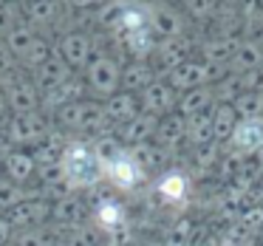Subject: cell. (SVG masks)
Here are the masks:
<instances>
[{
    "label": "cell",
    "instance_id": "25",
    "mask_svg": "<svg viewBox=\"0 0 263 246\" xmlns=\"http://www.w3.org/2000/svg\"><path fill=\"white\" fill-rule=\"evenodd\" d=\"M23 17L29 20L31 29H46V26H54L60 17V6L54 0H31L23 6Z\"/></svg>",
    "mask_w": 263,
    "mask_h": 246
},
{
    "label": "cell",
    "instance_id": "18",
    "mask_svg": "<svg viewBox=\"0 0 263 246\" xmlns=\"http://www.w3.org/2000/svg\"><path fill=\"white\" fill-rule=\"evenodd\" d=\"M105 108V116H108V122H114V125H127L130 119H136L139 113H142V108H139V97L136 93H127V91H116L110 99H105L102 102Z\"/></svg>",
    "mask_w": 263,
    "mask_h": 246
},
{
    "label": "cell",
    "instance_id": "16",
    "mask_svg": "<svg viewBox=\"0 0 263 246\" xmlns=\"http://www.w3.org/2000/svg\"><path fill=\"white\" fill-rule=\"evenodd\" d=\"M156 125H159V119L150 113H139L136 119H130L127 125L119 127V133H116V139L122 142V147L127 144V150L130 147H139V144H147L153 142L156 136Z\"/></svg>",
    "mask_w": 263,
    "mask_h": 246
},
{
    "label": "cell",
    "instance_id": "31",
    "mask_svg": "<svg viewBox=\"0 0 263 246\" xmlns=\"http://www.w3.org/2000/svg\"><path fill=\"white\" fill-rule=\"evenodd\" d=\"M54 54H57V46H54V43L48 40V37H40V34H37L34 40H31L29 51L23 54V60H20V63H23V65H29L31 71H37L40 65H46L48 60L54 57Z\"/></svg>",
    "mask_w": 263,
    "mask_h": 246
},
{
    "label": "cell",
    "instance_id": "33",
    "mask_svg": "<svg viewBox=\"0 0 263 246\" xmlns=\"http://www.w3.org/2000/svg\"><path fill=\"white\" fill-rule=\"evenodd\" d=\"M193 238H195V223L190 218H178L170 229H167L161 246H193Z\"/></svg>",
    "mask_w": 263,
    "mask_h": 246
},
{
    "label": "cell",
    "instance_id": "15",
    "mask_svg": "<svg viewBox=\"0 0 263 246\" xmlns=\"http://www.w3.org/2000/svg\"><path fill=\"white\" fill-rule=\"evenodd\" d=\"M229 147L243 156L263 150V119H240L229 136Z\"/></svg>",
    "mask_w": 263,
    "mask_h": 246
},
{
    "label": "cell",
    "instance_id": "30",
    "mask_svg": "<svg viewBox=\"0 0 263 246\" xmlns=\"http://www.w3.org/2000/svg\"><path fill=\"white\" fill-rule=\"evenodd\" d=\"M238 113H235L232 105H215L212 108V136H215V142H229V136H232V130L238 127Z\"/></svg>",
    "mask_w": 263,
    "mask_h": 246
},
{
    "label": "cell",
    "instance_id": "28",
    "mask_svg": "<svg viewBox=\"0 0 263 246\" xmlns=\"http://www.w3.org/2000/svg\"><path fill=\"white\" fill-rule=\"evenodd\" d=\"M130 153V159L139 164V170L142 173H147V170H161V167L167 164V150H161L159 144H153V142H147V144H139V147H130L127 150Z\"/></svg>",
    "mask_w": 263,
    "mask_h": 246
},
{
    "label": "cell",
    "instance_id": "26",
    "mask_svg": "<svg viewBox=\"0 0 263 246\" xmlns=\"http://www.w3.org/2000/svg\"><path fill=\"white\" fill-rule=\"evenodd\" d=\"M122 46H125V51L130 54L133 60H147L150 54L156 51V37L150 29H139V31H127V34H119Z\"/></svg>",
    "mask_w": 263,
    "mask_h": 246
},
{
    "label": "cell",
    "instance_id": "2",
    "mask_svg": "<svg viewBox=\"0 0 263 246\" xmlns=\"http://www.w3.org/2000/svg\"><path fill=\"white\" fill-rule=\"evenodd\" d=\"M57 122L63 130H74V133H105L108 127V116H105L102 102L97 99H80V102H71L65 108H60Z\"/></svg>",
    "mask_w": 263,
    "mask_h": 246
},
{
    "label": "cell",
    "instance_id": "5",
    "mask_svg": "<svg viewBox=\"0 0 263 246\" xmlns=\"http://www.w3.org/2000/svg\"><path fill=\"white\" fill-rule=\"evenodd\" d=\"M229 74V68H212L204 60H187L184 65L173 68L167 74V82H170L176 91H193V88H204V85H215V80H223Z\"/></svg>",
    "mask_w": 263,
    "mask_h": 246
},
{
    "label": "cell",
    "instance_id": "14",
    "mask_svg": "<svg viewBox=\"0 0 263 246\" xmlns=\"http://www.w3.org/2000/svg\"><path fill=\"white\" fill-rule=\"evenodd\" d=\"M3 170H6L9 181H14L17 187H26V184L37 176V164H34V159H31V150L9 147L6 153H3Z\"/></svg>",
    "mask_w": 263,
    "mask_h": 246
},
{
    "label": "cell",
    "instance_id": "45",
    "mask_svg": "<svg viewBox=\"0 0 263 246\" xmlns=\"http://www.w3.org/2000/svg\"><path fill=\"white\" fill-rule=\"evenodd\" d=\"M240 82H243V91L263 93V63L257 65L255 71H249V74H243V77H240Z\"/></svg>",
    "mask_w": 263,
    "mask_h": 246
},
{
    "label": "cell",
    "instance_id": "12",
    "mask_svg": "<svg viewBox=\"0 0 263 246\" xmlns=\"http://www.w3.org/2000/svg\"><path fill=\"white\" fill-rule=\"evenodd\" d=\"M193 37H173V40H161L159 46H156V60H159V68L167 71L170 74L173 68H178V65H184L187 60H193Z\"/></svg>",
    "mask_w": 263,
    "mask_h": 246
},
{
    "label": "cell",
    "instance_id": "10",
    "mask_svg": "<svg viewBox=\"0 0 263 246\" xmlns=\"http://www.w3.org/2000/svg\"><path fill=\"white\" fill-rule=\"evenodd\" d=\"M184 14L173 6H150V20H147V29L153 31L156 40H173V37H181L184 34Z\"/></svg>",
    "mask_w": 263,
    "mask_h": 246
},
{
    "label": "cell",
    "instance_id": "50",
    "mask_svg": "<svg viewBox=\"0 0 263 246\" xmlns=\"http://www.w3.org/2000/svg\"><path fill=\"white\" fill-rule=\"evenodd\" d=\"M0 170H3V153H0Z\"/></svg>",
    "mask_w": 263,
    "mask_h": 246
},
{
    "label": "cell",
    "instance_id": "48",
    "mask_svg": "<svg viewBox=\"0 0 263 246\" xmlns=\"http://www.w3.org/2000/svg\"><path fill=\"white\" fill-rule=\"evenodd\" d=\"M198 246H221V240H218V238H215V235H206V238H204V240H201V243H198Z\"/></svg>",
    "mask_w": 263,
    "mask_h": 246
},
{
    "label": "cell",
    "instance_id": "42",
    "mask_svg": "<svg viewBox=\"0 0 263 246\" xmlns=\"http://www.w3.org/2000/svg\"><path fill=\"white\" fill-rule=\"evenodd\" d=\"M235 223H238V229L243 235H260L263 232V204H257V206H252V210L240 212Z\"/></svg>",
    "mask_w": 263,
    "mask_h": 246
},
{
    "label": "cell",
    "instance_id": "20",
    "mask_svg": "<svg viewBox=\"0 0 263 246\" xmlns=\"http://www.w3.org/2000/svg\"><path fill=\"white\" fill-rule=\"evenodd\" d=\"M156 195L164 204H184L190 195V178L181 170H167L156 181Z\"/></svg>",
    "mask_w": 263,
    "mask_h": 246
},
{
    "label": "cell",
    "instance_id": "36",
    "mask_svg": "<svg viewBox=\"0 0 263 246\" xmlns=\"http://www.w3.org/2000/svg\"><path fill=\"white\" fill-rule=\"evenodd\" d=\"M221 144L212 142V144H204V147H195L193 150V164L198 173H210V170H218V161H221Z\"/></svg>",
    "mask_w": 263,
    "mask_h": 246
},
{
    "label": "cell",
    "instance_id": "1",
    "mask_svg": "<svg viewBox=\"0 0 263 246\" xmlns=\"http://www.w3.org/2000/svg\"><path fill=\"white\" fill-rule=\"evenodd\" d=\"M60 167H63V181H65V187H68V193L93 190L102 181V164H99L91 142H82V139L65 142Z\"/></svg>",
    "mask_w": 263,
    "mask_h": 246
},
{
    "label": "cell",
    "instance_id": "34",
    "mask_svg": "<svg viewBox=\"0 0 263 246\" xmlns=\"http://www.w3.org/2000/svg\"><path fill=\"white\" fill-rule=\"evenodd\" d=\"M238 119H263V93H240L238 99L232 102Z\"/></svg>",
    "mask_w": 263,
    "mask_h": 246
},
{
    "label": "cell",
    "instance_id": "43",
    "mask_svg": "<svg viewBox=\"0 0 263 246\" xmlns=\"http://www.w3.org/2000/svg\"><path fill=\"white\" fill-rule=\"evenodd\" d=\"M215 12H218L215 0H187V3H184V14H190V17H195V20H212Z\"/></svg>",
    "mask_w": 263,
    "mask_h": 246
},
{
    "label": "cell",
    "instance_id": "35",
    "mask_svg": "<svg viewBox=\"0 0 263 246\" xmlns=\"http://www.w3.org/2000/svg\"><path fill=\"white\" fill-rule=\"evenodd\" d=\"M91 147H93V153H97L99 164H108V161H114L119 153H125L122 142L114 136V133H99V136L91 142Z\"/></svg>",
    "mask_w": 263,
    "mask_h": 246
},
{
    "label": "cell",
    "instance_id": "29",
    "mask_svg": "<svg viewBox=\"0 0 263 246\" xmlns=\"http://www.w3.org/2000/svg\"><path fill=\"white\" fill-rule=\"evenodd\" d=\"M37 37V31L31 29L29 23H23L20 20L14 29H9L6 34H3V46L9 48V54H12L14 60H23V54L29 51V46H31V40Z\"/></svg>",
    "mask_w": 263,
    "mask_h": 246
},
{
    "label": "cell",
    "instance_id": "19",
    "mask_svg": "<svg viewBox=\"0 0 263 246\" xmlns=\"http://www.w3.org/2000/svg\"><path fill=\"white\" fill-rule=\"evenodd\" d=\"M51 221L60 223L65 232L74 229V226H82V221H85V204H82L74 193L63 195V198H57L51 204Z\"/></svg>",
    "mask_w": 263,
    "mask_h": 246
},
{
    "label": "cell",
    "instance_id": "22",
    "mask_svg": "<svg viewBox=\"0 0 263 246\" xmlns=\"http://www.w3.org/2000/svg\"><path fill=\"white\" fill-rule=\"evenodd\" d=\"M212 108H215V93H212V85H204V88L184 91L181 97H178L176 113H181L184 119H190V116H198V113H210Z\"/></svg>",
    "mask_w": 263,
    "mask_h": 246
},
{
    "label": "cell",
    "instance_id": "23",
    "mask_svg": "<svg viewBox=\"0 0 263 246\" xmlns=\"http://www.w3.org/2000/svg\"><path fill=\"white\" fill-rule=\"evenodd\" d=\"M153 82H156V71L147 60H133V63L122 65V91L142 93Z\"/></svg>",
    "mask_w": 263,
    "mask_h": 246
},
{
    "label": "cell",
    "instance_id": "17",
    "mask_svg": "<svg viewBox=\"0 0 263 246\" xmlns=\"http://www.w3.org/2000/svg\"><path fill=\"white\" fill-rule=\"evenodd\" d=\"M240 40L238 37H206L201 43V60L212 68H227L238 51Z\"/></svg>",
    "mask_w": 263,
    "mask_h": 246
},
{
    "label": "cell",
    "instance_id": "27",
    "mask_svg": "<svg viewBox=\"0 0 263 246\" xmlns=\"http://www.w3.org/2000/svg\"><path fill=\"white\" fill-rule=\"evenodd\" d=\"M184 142H190L193 147H204V144L215 142V136H212V110L210 113L190 116L187 130H184Z\"/></svg>",
    "mask_w": 263,
    "mask_h": 246
},
{
    "label": "cell",
    "instance_id": "39",
    "mask_svg": "<svg viewBox=\"0 0 263 246\" xmlns=\"http://www.w3.org/2000/svg\"><path fill=\"white\" fill-rule=\"evenodd\" d=\"M23 201H26V187H17L14 181L0 176V212L6 215L9 210H14V206L23 204Z\"/></svg>",
    "mask_w": 263,
    "mask_h": 246
},
{
    "label": "cell",
    "instance_id": "52",
    "mask_svg": "<svg viewBox=\"0 0 263 246\" xmlns=\"http://www.w3.org/2000/svg\"><path fill=\"white\" fill-rule=\"evenodd\" d=\"M127 246H139V243H127Z\"/></svg>",
    "mask_w": 263,
    "mask_h": 246
},
{
    "label": "cell",
    "instance_id": "38",
    "mask_svg": "<svg viewBox=\"0 0 263 246\" xmlns=\"http://www.w3.org/2000/svg\"><path fill=\"white\" fill-rule=\"evenodd\" d=\"M243 153H238V150H227V153H221V161H218V176H221V181L232 184L238 181L240 176V167H243Z\"/></svg>",
    "mask_w": 263,
    "mask_h": 246
},
{
    "label": "cell",
    "instance_id": "32",
    "mask_svg": "<svg viewBox=\"0 0 263 246\" xmlns=\"http://www.w3.org/2000/svg\"><path fill=\"white\" fill-rule=\"evenodd\" d=\"M212 93H215V105H232L246 91H243V82H240L238 74H227L223 80H218L212 85Z\"/></svg>",
    "mask_w": 263,
    "mask_h": 246
},
{
    "label": "cell",
    "instance_id": "6",
    "mask_svg": "<svg viewBox=\"0 0 263 246\" xmlns=\"http://www.w3.org/2000/svg\"><path fill=\"white\" fill-rule=\"evenodd\" d=\"M102 178L110 187L119 190V193H133V190L144 181V173L139 170V164L130 159V153H127V147H125V153H119L114 161L102 164Z\"/></svg>",
    "mask_w": 263,
    "mask_h": 246
},
{
    "label": "cell",
    "instance_id": "46",
    "mask_svg": "<svg viewBox=\"0 0 263 246\" xmlns=\"http://www.w3.org/2000/svg\"><path fill=\"white\" fill-rule=\"evenodd\" d=\"M14 63H17V60L9 54V48L3 46V40H0V74H9V71L14 68Z\"/></svg>",
    "mask_w": 263,
    "mask_h": 246
},
{
    "label": "cell",
    "instance_id": "21",
    "mask_svg": "<svg viewBox=\"0 0 263 246\" xmlns=\"http://www.w3.org/2000/svg\"><path fill=\"white\" fill-rule=\"evenodd\" d=\"M184 130H187V119L181 113H167L159 119L156 125V136H153V144H159L161 150H176L178 144L184 142Z\"/></svg>",
    "mask_w": 263,
    "mask_h": 246
},
{
    "label": "cell",
    "instance_id": "37",
    "mask_svg": "<svg viewBox=\"0 0 263 246\" xmlns=\"http://www.w3.org/2000/svg\"><path fill=\"white\" fill-rule=\"evenodd\" d=\"M57 246H99V232L82 223V226L68 229L63 238H57Z\"/></svg>",
    "mask_w": 263,
    "mask_h": 246
},
{
    "label": "cell",
    "instance_id": "8",
    "mask_svg": "<svg viewBox=\"0 0 263 246\" xmlns=\"http://www.w3.org/2000/svg\"><path fill=\"white\" fill-rule=\"evenodd\" d=\"M176 105H178V91L167 80H156L153 85H147L139 93V108H142V113H150L156 119L173 113Z\"/></svg>",
    "mask_w": 263,
    "mask_h": 246
},
{
    "label": "cell",
    "instance_id": "7",
    "mask_svg": "<svg viewBox=\"0 0 263 246\" xmlns=\"http://www.w3.org/2000/svg\"><path fill=\"white\" fill-rule=\"evenodd\" d=\"M54 46H57V57L63 60L71 71L85 68L93 60V40L85 31H65Z\"/></svg>",
    "mask_w": 263,
    "mask_h": 246
},
{
    "label": "cell",
    "instance_id": "40",
    "mask_svg": "<svg viewBox=\"0 0 263 246\" xmlns=\"http://www.w3.org/2000/svg\"><path fill=\"white\" fill-rule=\"evenodd\" d=\"M122 9H125V3H105V6H97L93 9V23H99L102 29L116 31L119 29V20H122Z\"/></svg>",
    "mask_w": 263,
    "mask_h": 246
},
{
    "label": "cell",
    "instance_id": "51",
    "mask_svg": "<svg viewBox=\"0 0 263 246\" xmlns=\"http://www.w3.org/2000/svg\"><path fill=\"white\" fill-rule=\"evenodd\" d=\"M6 246H14V240H12V243H6Z\"/></svg>",
    "mask_w": 263,
    "mask_h": 246
},
{
    "label": "cell",
    "instance_id": "13",
    "mask_svg": "<svg viewBox=\"0 0 263 246\" xmlns=\"http://www.w3.org/2000/svg\"><path fill=\"white\" fill-rule=\"evenodd\" d=\"M71 77H74V71H71L68 65H65L63 60L57 57V54H54V57L48 60L46 65H40V68L31 74V82H34L37 93H40V97H46V93L57 91L60 85H65Z\"/></svg>",
    "mask_w": 263,
    "mask_h": 246
},
{
    "label": "cell",
    "instance_id": "11",
    "mask_svg": "<svg viewBox=\"0 0 263 246\" xmlns=\"http://www.w3.org/2000/svg\"><path fill=\"white\" fill-rule=\"evenodd\" d=\"M6 108L14 116L37 113L40 110V93H37L31 80H14L6 85Z\"/></svg>",
    "mask_w": 263,
    "mask_h": 246
},
{
    "label": "cell",
    "instance_id": "47",
    "mask_svg": "<svg viewBox=\"0 0 263 246\" xmlns=\"http://www.w3.org/2000/svg\"><path fill=\"white\" fill-rule=\"evenodd\" d=\"M12 240H14V229H12V223H9L6 218L0 215V246L12 243Z\"/></svg>",
    "mask_w": 263,
    "mask_h": 246
},
{
    "label": "cell",
    "instance_id": "24",
    "mask_svg": "<svg viewBox=\"0 0 263 246\" xmlns=\"http://www.w3.org/2000/svg\"><path fill=\"white\" fill-rule=\"evenodd\" d=\"M260 63H263V48L252 40H240L238 51H235L232 63H229L227 68H229V74L243 77V74H249V71H255Z\"/></svg>",
    "mask_w": 263,
    "mask_h": 246
},
{
    "label": "cell",
    "instance_id": "4",
    "mask_svg": "<svg viewBox=\"0 0 263 246\" xmlns=\"http://www.w3.org/2000/svg\"><path fill=\"white\" fill-rule=\"evenodd\" d=\"M51 133V122L46 113H26V116H12L6 125V142L12 147H37L40 142H46Z\"/></svg>",
    "mask_w": 263,
    "mask_h": 246
},
{
    "label": "cell",
    "instance_id": "9",
    "mask_svg": "<svg viewBox=\"0 0 263 246\" xmlns=\"http://www.w3.org/2000/svg\"><path fill=\"white\" fill-rule=\"evenodd\" d=\"M91 223L97 232L108 235V238H116L127 229V212L122 206V201L116 198H99L97 206L91 212Z\"/></svg>",
    "mask_w": 263,
    "mask_h": 246
},
{
    "label": "cell",
    "instance_id": "41",
    "mask_svg": "<svg viewBox=\"0 0 263 246\" xmlns=\"http://www.w3.org/2000/svg\"><path fill=\"white\" fill-rule=\"evenodd\" d=\"M14 246H57V238L48 229L34 226V229H26V232L14 235Z\"/></svg>",
    "mask_w": 263,
    "mask_h": 246
},
{
    "label": "cell",
    "instance_id": "3",
    "mask_svg": "<svg viewBox=\"0 0 263 246\" xmlns=\"http://www.w3.org/2000/svg\"><path fill=\"white\" fill-rule=\"evenodd\" d=\"M85 88L97 97V102L110 99L122 88V63L110 54H97L85 65Z\"/></svg>",
    "mask_w": 263,
    "mask_h": 246
},
{
    "label": "cell",
    "instance_id": "44",
    "mask_svg": "<svg viewBox=\"0 0 263 246\" xmlns=\"http://www.w3.org/2000/svg\"><path fill=\"white\" fill-rule=\"evenodd\" d=\"M20 14H23V6H14V3H0V37L20 23Z\"/></svg>",
    "mask_w": 263,
    "mask_h": 246
},
{
    "label": "cell",
    "instance_id": "49",
    "mask_svg": "<svg viewBox=\"0 0 263 246\" xmlns=\"http://www.w3.org/2000/svg\"><path fill=\"white\" fill-rule=\"evenodd\" d=\"M3 110H6V102L0 99V122H3Z\"/></svg>",
    "mask_w": 263,
    "mask_h": 246
}]
</instances>
